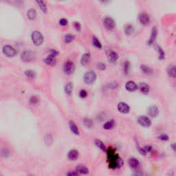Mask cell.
Returning <instances> with one entry per match:
<instances>
[{"label": "cell", "instance_id": "8fae6325", "mask_svg": "<svg viewBox=\"0 0 176 176\" xmlns=\"http://www.w3.org/2000/svg\"><path fill=\"white\" fill-rule=\"evenodd\" d=\"M139 22L143 26H147L150 24L151 19L149 15L146 13H141L138 16Z\"/></svg>", "mask_w": 176, "mask_h": 176}, {"label": "cell", "instance_id": "5bb4252c", "mask_svg": "<svg viewBox=\"0 0 176 176\" xmlns=\"http://www.w3.org/2000/svg\"><path fill=\"white\" fill-rule=\"evenodd\" d=\"M125 89L126 90L130 92H133V91H136L138 89V85L134 81H129L125 83Z\"/></svg>", "mask_w": 176, "mask_h": 176}, {"label": "cell", "instance_id": "ba28073f", "mask_svg": "<svg viewBox=\"0 0 176 176\" xmlns=\"http://www.w3.org/2000/svg\"><path fill=\"white\" fill-rule=\"evenodd\" d=\"M107 59H108V61L112 63H116L119 58L118 54L116 51L111 50V49L107 52Z\"/></svg>", "mask_w": 176, "mask_h": 176}, {"label": "cell", "instance_id": "7bdbcfd3", "mask_svg": "<svg viewBox=\"0 0 176 176\" xmlns=\"http://www.w3.org/2000/svg\"><path fill=\"white\" fill-rule=\"evenodd\" d=\"M138 152L140 153V154H141V155H144V156H145V155H147V152H146L145 150V149H144V148L140 147H139V146H138Z\"/></svg>", "mask_w": 176, "mask_h": 176}, {"label": "cell", "instance_id": "7c38bea8", "mask_svg": "<svg viewBox=\"0 0 176 176\" xmlns=\"http://www.w3.org/2000/svg\"><path fill=\"white\" fill-rule=\"evenodd\" d=\"M158 36V29L156 27H154L151 30V36L149 37V39L148 40V45H152L153 44L155 43L156 41V38Z\"/></svg>", "mask_w": 176, "mask_h": 176}, {"label": "cell", "instance_id": "f6af8a7d", "mask_svg": "<svg viewBox=\"0 0 176 176\" xmlns=\"http://www.w3.org/2000/svg\"><path fill=\"white\" fill-rule=\"evenodd\" d=\"M110 88H113V89H115L118 87V84L116 83V82H112L109 84Z\"/></svg>", "mask_w": 176, "mask_h": 176}, {"label": "cell", "instance_id": "4316f807", "mask_svg": "<svg viewBox=\"0 0 176 176\" xmlns=\"http://www.w3.org/2000/svg\"><path fill=\"white\" fill-rule=\"evenodd\" d=\"M27 17L30 20H35L37 17V12L34 8H30L27 12Z\"/></svg>", "mask_w": 176, "mask_h": 176}, {"label": "cell", "instance_id": "8d00e7d4", "mask_svg": "<svg viewBox=\"0 0 176 176\" xmlns=\"http://www.w3.org/2000/svg\"><path fill=\"white\" fill-rule=\"evenodd\" d=\"M158 138L160 139V140H162V141H168V140H169V135L165 134V133L160 135L159 136H158Z\"/></svg>", "mask_w": 176, "mask_h": 176}, {"label": "cell", "instance_id": "52a82bcc", "mask_svg": "<svg viewBox=\"0 0 176 176\" xmlns=\"http://www.w3.org/2000/svg\"><path fill=\"white\" fill-rule=\"evenodd\" d=\"M103 24L105 29L108 30H112L115 28L116 23L114 22V19L110 17H105L103 19Z\"/></svg>", "mask_w": 176, "mask_h": 176}, {"label": "cell", "instance_id": "f1b7e54d", "mask_svg": "<svg viewBox=\"0 0 176 176\" xmlns=\"http://www.w3.org/2000/svg\"><path fill=\"white\" fill-rule=\"evenodd\" d=\"M94 143L98 149H100L103 151H106V146L105 145V144L103 143V142L102 141V140H99V139H96L94 141Z\"/></svg>", "mask_w": 176, "mask_h": 176}, {"label": "cell", "instance_id": "83f0119b", "mask_svg": "<svg viewBox=\"0 0 176 176\" xmlns=\"http://www.w3.org/2000/svg\"><path fill=\"white\" fill-rule=\"evenodd\" d=\"M91 41H92L93 46H94L96 48L101 50L102 48V44L101 43V41H99V39H98L96 36H92V39H91Z\"/></svg>", "mask_w": 176, "mask_h": 176}, {"label": "cell", "instance_id": "1f68e13d", "mask_svg": "<svg viewBox=\"0 0 176 176\" xmlns=\"http://www.w3.org/2000/svg\"><path fill=\"white\" fill-rule=\"evenodd\" d=\"M74 39H75V36L72 34H67L65 35L64 37L65 43L67 44L72 43Z\"/></svg>", "mask_w": 176, "mask_h": 176}, {"label": "cell", "instance_id": "c3c4849f", "mask_svg": "<svg viewBox=\"0 0 176 176\" xmlns=\"http://www.w3.org/2000/svg\"><path fill=\"white\" fill-rule=\"evenodd\" d=\"M100 1H101V2L103 3H108L110 0H100Z\"/></svg>", "mask_w": 176, "mask_h": 176}, {"label": "cell", "instance_id": "3957f363", "mask_svg": "<svg viewBox=\"0 0 176 176\" xmlns=\"http://www.w3.org/2000/svg\"><path fill=\"white\" fill-rule=\"evenodd\" d=\"M96 74L92 70L88 71L84 74L83 76V81L85 84L87 85H92L96 81Z\"/></svg>", "mask_w": 176, "mask_h": 176}, {"label": "cell", "instance_id": "603a6c76", "mask_svg": "<svg viewBox=\"0 0 176 176\" xmlns=\"http://www.w3.org/2000/svg\"><path fill=\"white\" fill-rule=\"evenodd\" d=\"M167 73L171 78L175 79L176 76V68L175 65H171V66H169L168 69H167Z\"/></svg>", "mask_w": 176, "mask_h": 176}, {"label": "cell", "instance_id": "9c48e42d", "mask_svg": "<svg viewBox=\"0 0 176 176\" xmlns=\"http://www.w3.org/2000/svg\"><path fill=\"white\" fill-rule=\"evenodd\" d=\"M138 123H139L140 126L143 127H149L152 124L151 119L148 116H141L138 118Z\"/></svg>", "mask_w": 176, "mask_h": 176}, {"label": "cell", "instance_id": "d6986e66", "mask_svg": "<svg viewBox=\"0 0 176 176\" xmlns=\"http://www.w3.org/2000/svg\"><path fill=\"white\" fill-rule=\"evenodd\" d=\"M76 171L78 172L79 174L87 175L89 173V169L83 164H79L76 168Z\"/></svg>", "mask_w": 176, "mask_h": 176}, {"label": "cell", "instance_id": "d590c367", "mask_svg": "<svg viewBox=\"0 0 176 176\" xmlns=\"http://www.w3.org/2000/svg\"><path fill=\"white\" fill-rule=\"evenodd\" d=\"M106 68H107V66L105 63H104L103 62H98L97 63V68L98 70L103 71V70H106Z\"/></svg>", "mask_w": 176, "mask_h": 176}, {"label": "cell", "instance_id": "7dc6e473", "mask_svg": "<svg viewBox=\"0 0 176 176\" xmlns=\"http://www.w3.org/2000/svg\"><path fill=\"white\" fill-rule=\"evenodd\" d=\"M171 147L172 148V149H173L174 151H175V143L171 144Z\"/></svg>", "mask_w": 176, "mask_h": 176}, {"label": "cell", "instance_id": "2e32d148", "mask_svg": "<svg viewBox=\"0 0 176 176\" xmlns=\"http://www.w3.org/2000/svg\"><path fill=\"white\" fill-rule=\"evenodd\" d=\"M91 59V54L89 52H86V53H84L82 55L81 58V64L83 66H87L88 63H89Z\"/></svg>", "mask_w": 176, "mask_h": 176}, {"label": "cell", "instance_id": "7a4b0ae2", "mask_svg": "<svg viewBox=\"0 0 176 176\" xmlns=\"http://www.w3.org/2000/svg\"><path fill=\"white\" fill-rule=\"evenodd\" d=\"M31 39L32 43L37 46L41 45L44 41L43 35L38 30H35L31 34Z\"/></svg>", "mask_w": 176, "mask_h": 176}, {"label": "cell", "instance_id": "e575fe53", "mask_svg": "<svg viewBox=\"0 0 176 176\" xmlns=\"http://www.w3.org/2000/svg\"><path fill=\"white\" fill-rule=\"evenodd\" d=\"M157 51L158 52V55H159V59L160 60H164L165 58V53L164 50L162 49L161 47L157 46Z\"/></svg>", "mask_w": 176, "mask_h": 176}, {"label": "cell", "instance_id": "8992f818", "mask_svg": "<svg viewBox=\"0 0 176 176\" xmlns=\"http://www.w3.org/2000/svg\"><path fill=\"white\" fill-rule=\"evenodd\" d=\"M75 70V65L72 61H67L63 65V72L67 75H71Z\"/></svg>", "mask_w": 176, "mask_h": 176}, {"label": "cell", "instance_id": "60d3db41", "mask_svg": "<svg viewBox=\"0 0 176 176\" xmlns=\"http://www.w3.org/2000/svg\"><path fill=\"white\" fill-rule=\"evenodd\" d=\"M68 19H65V18H62V19H60V21H59V24H60V25H61V26H66L68 25Z\"/></svg>", "mask_w": 176, "mask_h": 176}, {"label": "cell", "instance_id": "44dd1931", "mask_svg": "<svg viewBox=\"0 0 176 176\" xmlns=\"http://www.w3.org/2000/svg\"><path fill=\"white\" fill-rule=\"evenodd\" d=\"M69 127H70V129L71 130V131L74 134L77 135L80 134V131H79L78 127L76 126V125L72 120H70L69 122Z\"/></svg>", "mask_w": 176, "mask_h": 176}, {"label": "cell", "instance_id": "4fadbf2b", "mask_svg": "<svg viewBox=\"0 0 176 176\" xmlns=\"http://www.w3.org/2000/svg\"><path fill=\"white\" fill-rule=\"evenodd\" d=\"M159 108L157 106H155V105L149 107V109H148V114L151 118L157 117L158 114H159Z\"/></svg>", "mask_w": 176, "mask_h": 176}, {"label": "cell", "instance_id": "4dcf8cb0", "mask_svg": "<svg viewBox=\"0 0 176 176\" xmlns=\"http://www.w3.org/2000/svg\"><path fill=\"white\" fill-rule=\"evenodd\" d=\"M133 31H134V28L133 26L131 25V24H127L125 27V33L126 35H131L133 34Z\"/></svg>", "mask_w": 176, "mask_h": 176}, {"label": "cell", "instance_id": "836d02e7", "mask_svg": "<svg viewBox=\"0 0 176 176\" xmlns=\"http://www.w3.org/2000/svg\"><path fill=\"white\" fill-rule=\"evenodd\" d=\"M24 74L26 77H28V78L29 79H34L35 76H36V74L33 70H26V71H24Z\"/></svg>", "mask_w": 176, "mask_h": 176}, {"label": "cell", "instance_id": "d4e9b609", "mask_svg": "<svg viewBox=\"0 0 176 176\" xmlns=\"http://www.w3.org/2000/svg\"><path fill=\"white\" fill-rule=\"evenodd\" d=\"M64 90H65V92H66V94L67 95H68V96L71 95L72 93V91H73L72 83L71 82L67 83L66 84V85H65V87H64Z\"/></svg>", "mask_w": 176, "mask_h": 176}, {"label": "cell", "instance_id": "484cf974", "mask_svg": "<svg viewBox=\"0 0 176 176\" xmlns=\"http://www.w3.org/2000/svg\"><path fill=\"white\" fill-rule=\"evenodd\" d=\"M35 1H36L37 3L38 4V6H39L40 9L41 10V11L44 13H46L47 8L45 1H44L43 0H35Z\"/></svg>", "mask_w": 176, "mask_h": 176}, {"label": "cell", "instance_id": "f546056e", "mask_svg": "<svg viewBox=\"0 0 176 176\" xmlns=\"http://www.w3.org/2000/svg\"><path fill=\"white\" fill-rule=\"evenodd\" d=\"M130 69H131V65H130V63L129 61H125L124 62L123 65V73L125 74V75L129 74Z\"/></svg>", "mask_w": 176, "mask_h": 176}, {"label": "cell", "instance_id": "ac0fdd59", "mask_svg": "<svg viewBox=\"0 0 176 176\" xmlns=\"http://www.w3.org/2000/svg\"><path fill=\"white\" fill-rule=\"evenodd\" d=\"M79 156V151L76 150V149H72V150H70L68 154V159L72 161H74L78 159Z\"/></svg>", "mask_w": 176, "mask_h": 176}, {"label": "cell", "instance_id": "bcb514c9", "mask_svg": "<svg viewBox=\"0 0 176 176\" xmlns=\"http://www.w3.org/2000/svg\"><path fill=\"white\" fill-rule=\"evenodd\" d=\"M68 175L70 176H77L79 175V173L77 171H74V172H70V173H68Z\"/></svg>", "mask_w": 176, "mask_h": 176}, {"label": "cell", "instance_id": "6da1fadb", "mask_svg": "<svg viewBox=\"0 0 176 176\" xmlns=\"http://www.w3.org/2000/svg\"><path fill=\"white\" fill-rule=\"evenodd\" d=\"M107 161L109 163V167L112 169L116 168H120L123 166V159L119 158L118 155L115 152V150L112 148H109L107 151Z\"/></svg>", "mask_w": 176, "mask_h": 176}, {"label": "cell", "instance_id": "5b68a950", "mask_svg": "<svg viewBox=\"0 0 176 176\" xmlns=\"http://www.w3.org/2000/svg\"><path fill=\"white\" fill-rule=\"evenodd\" d=\"M3 54L7 57H14L17 55V50L13 46L9 45H6L2 48Z\"/></svg>", "mask_w": 176, "mask_h": 176}, {"label": "cell", "instance_id": "ee69618b", "mask_svg": "<svg viewBox=\"0 0 176 176\" xmlns=\"http://www.w3.org/2000/svg\"><path fill=\"white\" fill-rule=\"evenodd\" d=\"M144 149H145V150L146 152H147V154H148V153H150L151 151H152L153 148L151 145H146L145 147H144Z\"/></svg>", "mask_w": 176, "mask_h": 176}, {"label": "cell", "instance_id": "9a60e30c", "mask_svg": "<svg viewBox=\"0 0 176 176\" xmlns=\"http://www.w3.org/2000/svg\"><path fill=\"white\" fill-rule=\"evenodd\" d=\"M138 89H140V91H141L142 94H148L150 91V87L148 84L146 83H140L138 86Z\"/></svg>", "mask_w": 176, "mask_h": 176}, {"label": "cell", "instance_id": "ab89813d", "mask_svg": "<svg viewBox=\"0 0 176 176\" xmlns=\"http://www.w3.org/2000/svg\"><path fill=\"white\" fill-rule=\"evenodd\" d=\"M48 54L57 57L58 56V54H59V52H58L57 50H55V49H50V50H49V54Z\"/></svg>", "mask_w": 176, "mask_h": 176}, {"label": "cell", "instance_id": "e0dca14e", "mask_svg": "<svg viewBox=\"0 0 176 176\" xmlns=\"http://www.w3.org/2000/svg\"><path fill=\"white\" fill-rule=\"evenodd\" d=\"M43 61L46 63L47 65L50 66H54L57 64V59H56V57L50 55V54L47 55V57L43 60Z\"/></svg>", "mask_w": 176, "mask_h": 176}, {"label": "cell", "instance_id": "ffe728a7", "mask_svg": "<svg viewBox=\"0 0 176 176\" xmlns=\"http://www.w3.org/2000/svg\"><path fill=\"white\" fill-rule=\"evenodd\" d=\"M140 68L142 72L145 74L147 75H151V74H153V72H154L152 68H151V67H149V66H147V65L142 64L140 66Z\"/></svg>", "mask_w": 176, "mask_h": 176}, {"label": "cell", "instance_id": "d6a6232c", "mask_svg": "<svg viewBox=\"0 0 176 176\" xmlns=\"http://www.w3.org/2000/svg\"><path fill=\"white\" fill-rule=\"evenodd\" d=\"M83 124L87 128H91L93 127V123L92 120L89 118H85V119L83 120Z\"/></svg>", "mask_w": 176, "mask_h": 176}, {"label": "cell", "instance_id": "7402d4cb", "mask_svg": "<svg viewBox=\"0 0 176 176\" xmlns=\"http://www.w3.org/2000/svg\"><path fill=\"white\" fill-rule=\"evenodd\" d=\"M116 126V122L114 120H110L107 121L106 123H104L103 125V129L106 130H110L114 128Z\"/></svg>", "mask_w": 176, "mask_h": 176}, {"label": "cell", "instance_id": "277c9868", "mask_svg": "<svg viewBox=\"0 0 176 176\" xmlns=\"http://www.w3.org/2000/svg\"><path fill=\"white\" fill-rule=\"evenodd\" d=\"M35 57H36V55H35V53L34 52H32V51L31 50H26L22 52V54H21L20 58L22 61L28 63L31 62L33 60H35Z\"/></svg>", "mask_w": 176, "mask_h": 176}, {"label": "cell", "instance_id": "f35d334b", "mask_svg": "<svg viewBox=\"0 0 176 176\" xmlns=\"http://www.w3.org/2000/svg\"><path fill=\"white\" fill-rule=\"evenodd\" d=\"M79 96L81 98H85L87 96V91L85 89H81L79 91Z\"/></svg>", "mask_w": 176, "mask_h": 176}, {"label": "cell", "instance_id": "cb8c5ba5", "mask_svg": "<svg viewBox=\"0 0 176 176\" xmlns=\"http://www.w3.org/2000/svg\"><path fill=\"white\" fill-rule=\"evenodd\" d=\"M129 165L133 169H137L140 165V162L137 158H131L129 160Z\"/></svg>", "mask_w": 176, "mask_h": 176}, {"label": "cell", "instance_id": "b9f144b4", "mask_svg": "<svg viewBox=\"0 0 176 176\" xmlns=\"http://www.w3.org/2000/svg\"><path fill=\"white\" fill-rule=\"evenodd\" d=\"M74 26L75 30L77 32H79L81 30V24L78 22H76L74 23Z\"/></svg>", "mask_w": 176, "mask_h": 176}, {"label": "cell", "instance_id": "30bf717a", "mask_svg": "<svg viewBox=\"0 0 176 176\" xmlns=\"http://www.w3.org/2000/svg\"><path fill=\"white\" fill-rule=\"evenodd\" d=\"M117 109L119 112L123 114H127L130 112V107L125 102H120L117 105Z\"/></svg>", "mask_w": 176, "mask_h": 176}, {"label": "cell", "instance_id": "74e56055", "mask_svg": "<svg viewBox=\"0 0 176 176\" xmlns=\"http://www.w3.org/2000/svg\"><path fill=\"white\" fill-rule=\"evenodd\" d=\"M38 102H39V98L37 97V96H31L30 98V103L32 104V105H36V104L38 103Z\"/></svg>", "mask_w": 176, "mask_h": 176}]
</instances>
